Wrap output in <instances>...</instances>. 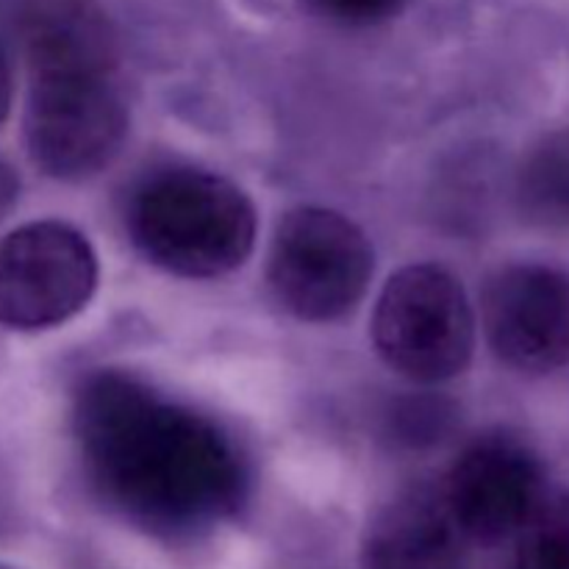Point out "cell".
<instances>
[{"label":"cell","instance_id":"cell-11","mask_svg":"<svg viewBox=\"0 0 569 569\" xmlns=\"http://www.w3.org/2000/svg\"><path fill=\"white\" fill-rule=\"evenodd\" d=\"M517 206L533 226H569V128L550 131L522 156Z\"/></svg>","mask_w":569,"mask_h":569},{"label":"cell","instance_id":"cell-14","mask_svg":"<svg viewBox=\"0 0 569 569\" xmlns=\"http://www.w3.org/2000/svg\"><path fill=\"white\" fill-rule=\"evenodd\" d=\"M17 194H20V178H17L14 167L9 161L0 159V220L11 211V206L17 203Z\"/></svg>","mask_w":569,"mask_h":569},{"label":"cell","instance_id":"cell-8","mask_svg":"<svg viewBox=\"0 0 569 569\" xmlns=\"http://www.w3.org/2000/svg\"><path fill=\"white\" fill-rule=\"evenodd\" d=\"M442 489L465 539L500 545L545 500V467L522 439L487 433L461 450Z\"/></svg>","mask_w":569,"mask_h":569},{"label":"cell","instance_id":"cell-10","mask_svg":"<svg viewBox=\"0 0 569 569\" xmlns=\"http://www.w3.org/2000/svg\"><path fill=\"white\" fill-rule=\"evenodd\" d=\"M22 37L33 72L114 70V28L92 0H33L22 17Z\"/></svg>","mask_w":569,"mask_h":569},{"label":"cell","instance_id":"cell-5","mask_svg":"<svg viewBox=\"0 0 569 569\" xmlns=\"http://www.w3.org/2000/svg\"><path fill=\"white\" fill-rule=\"evenodd\" d=\"M26 148L50 178L81 181L114 161L128 133V111L111 72H33L26 103Z\"/></svg>","mask_w":569,"mask_h":569},{"label":"cell","instance_id":"cell-6","mask_svg":"<svg viewBox=\"0 0 569 569\" xmlns=\"http://www.w3.org/2000/svg\"><path fill=\"white\" fill-rule=\"evenodd\" d=\"M98 272V256L78 228L59 220L14 228L0 239V326H61L92 300Z\"/></svg>","mask_w":569,"mask_h":569},{"label":"cell","instance_id":"cell-4","mask_svg":"<svg viewBox=\"0 0 569 569\" xmlns=\"http://www.w3.org/2000/svg\"><path fill=\"white\" fill-rule=\"evenodd\" d=\"M372 248L353 220L320 206L278 222L267 278L278 303L306 322H333L370 287Z\"/></svg>","mask_w":569,"mask_h":569},{"label":"cell","instance_id":"cell-2","mask_svg":"<svg viewBox=\"0 0 569 569\" xmlns=\"http://www.w3.org/2000/svg\"><path fill=\"white\" fill-rule=\"evenodd\" d=\"M126 226L150 264L181 278L228 276L256 244L248 194L198 167H167L144 178L128 200Z\"/></svg>","mask_w":569,"mask_h":569},{"label":"cell","instance_id":"cell-7","mask_svg":"<svg viewBox=\"0 0 569 569\" xmlns=\"http://www.w3.org/2000/svg\"><path fill=\"white\" fill-rule=\"evenodd\" d=\"M483 331L506 367L531 376L569 365V270L509 264L483 289Z\"/></svg>","mask_w":569,"mask_h":569},{"label":"cell","instance_id":"cell-12","mask_svg":"<svg viewBox=\"0 0 569 569\" xmlns=\"http://www.w3.org/2000/svg\"><path fill=\"white\" fill-rule=\"evenodd\" d=\"M511 569H569V492L545 495L517 533Z\"/></svg>","mask_w":569,"mask_h":569},{"label":"cell","instance_id":"cell-16","mask_svg":"<svg viewBox=\"0 0 569 569\" xmlns=\"http://www.w3.org/2000/svg\"><path fill=\"white\" fill-rule=\"evenodd\" d=\"M0 569H14V567H9V565H0Z\"/></svg>","mask_w":569,"mask_h":569},{"label":"cell","instance_id":"cell-9","mask_svg":"<svg viewBox=\"0 0 569 569\" xmlns=\"http://www.w3.org/2000/svg\"><path fill=\"white\" fill-rule=\"evenodd\" d=\"M465 533L445 489L411 487L372 517L365 537L367 569H459Z\"/></svg>","mask_w":569,"mask_h":569},{"label":"cell","instance_id":"cell-15","mask_svg":"<svg viewBox=\"0 0 569 569\" xmlns=\"http://www.w3.org/2000/svg\"><path fill=\"white\" fill-rule=\"evenodd\" d=\"M9 106H11V67L6 53L0 50V122L6 120L9 114Z\"/></svg>","mask_w":569,"mask_h":569},{"label":"cell","instance_id":"cell-13","mask_svg":"<svg viewBox=\"0 0 569 569\" xmlns=\"http://www.w3.org/2000/svg\"><path fill=\"white\" fill-rule=\"evenodd\" d=\"M320 14L345 26H376L400 14L409 0H309Z\"/></svg>","mask_w":569,"mask_h":569},{"label":"cell","instance_id":"cell-1","mask_svg":"<svg viewBox=\"0 0 569 569\" xmlns=\"http://www.w3.org/2000/svg\"><path fill=\"white\" fill-rule=\"evenodd\" d=\"M72 426L94 489L148 531L187 537L242 503L248 472L233 439L131 372H92Z\"/></svg>","mask_w":569,"mask_h":569},{"label":"cell","instance_id":"cell-3","mask_svg":"<svg viewBox=\"0 0 569 569\" xmlns=\"http://www.w3.org/2000/svg\"><path fill=\"white\" fill-rule=\"evenodd\" d=\"M372 342L409 381L439 383L465 372L476 350V315L459 278L439 264L395 272L376 303Z\"/></svg>","mask_w":569,"mask_h":569}]
</instances>
